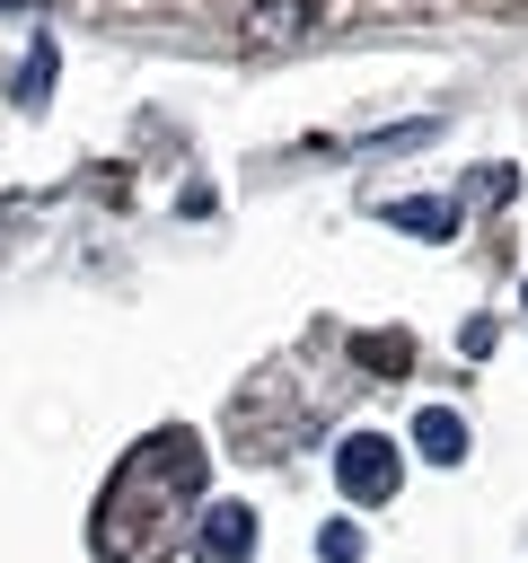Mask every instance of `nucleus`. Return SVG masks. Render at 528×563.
Returning <instances> with one entry per match:
<instances>
[{
    "mask_svg": "<svg viewBox=\"0 0 528 563\" xmlns=\"http://www.w3.org/2000/svg\"><path fill=\"white\" fill-rule=\"evenodd\" d=\"M255 554V510L246 501H211L194 528V563H246Z\"/></svg>",
    "mask_w": 528,
    "mask_h": 563,
    "instance_id": "2",
    "label": "nucleus"
},
{
    "mask_svg": "<svg viewBox=\"0 0 528 563\" xmlns=\"http://www.w3.org/2000/svg\"><path fill=\"white\" fill-rule=\"evenodd\" d=\"M458 220H466V211H458V202H440V194H405V202H387V229L431 238V246H440V238H458Z\"/></svg>",
    "mask_w": 528,
    "mask_h": 563,
    "instance_id": "4",
    "label": "nucleus"
},
{
    "mask_svg": "<svg viewBox=\"0 0 528 563\" xmlns=\"http://www.w3.org/2000/svg\"><path fill=\"white\" fill-rule=\"evenodd\" d=\"M238 35H246L255 53H273V44H299V35H317V0H246Z\"/></svg>",
    "mask_w": 528,
    "mask_h": 563,
    "instance_id": "3",
    "label": "nucleus"
},
{
    "mask_svg": "<svg viewBox=\"0 0 528 563\" xmlns=\"http://www.w3.org/2000/svg\"><path fill=\"white\" fill-rule=\"evenodd\" d=\"M317 545H326V563H361V528H352V519H334Z\"/></svg>",
    "mask_w": 528,
    "mask_h": 563,
    "instance_id": "7",
    "label": "nucleus"
},
{
    "mask_svg": "<svg viewBox=\"0 0 528 563\" xmlns=\"http://www.w3.org/2000/svg\"><path fill=\"white\" fill-rule=\"evenodd\" d=\"M414 449H422L431 466H458V457H466V413H458V405H422V413H414Z\"/></svg>",
    "mask_w": 528,
    "mask_h": 563,
    "instance_id": "5",
    "label": "nucleus"
},
{
    "mask_svg": "<svg viewBox=\"0 0 528 563\" xmlns=\"http://www.w3.org/2000/svg\"><path fill=\"white\" fill-rule=\"evenodd\" d=\"M519 299H528V290H519Z\"/></svg>",
    "mask_w": 528,
    "mask_h": 563,
    "instance_id": "9",
    "label": "nucleus"
},
{
    "mask_svg": "<svg viewBox=\"0 0 528 563\" xmlns=\"http://www.w3.org/2000/svg\"><path fill=\"white\" fill-rule=\"evenodd\" d=\"M361 369L405 378V369H414V343H405V334H361Z\"/></svg>",
    "mask_w": 528,
    "mask_h": 563,
    "instance_id": "6",
    "label": "nucleus"
},
{
    "mask_svg": "<svg viewBox=\"0 0 528 563\" xmlns=\"http://www.w3.org/2000/svg\"><path fill=\"white\" fill-rule=\"evenodd\" d=\"M44 97H53V53L35 44V62H26V106H44Z\"/></svg>",
    "mask_w": 528,
    "mask_h": 563,
    "instance_id": "8",
    "label": "nucleus"
},
{
    "mask_svg": "<svg viewBox=\"0 0 528 563\" xmlns=\"http://www.w3.org/2000/svg\"><path fill=\"white\" fill-rule=\"evenodd\" d=\"M396 484H405V449H396L387 431H343V440H334V493H343L352 510L396 501Z\"/></svg>",
    "mask_w": 528,
    "mask_h": 563,
    "instance_id": "1",
    "label": "nucleus"
}]
</instances>
